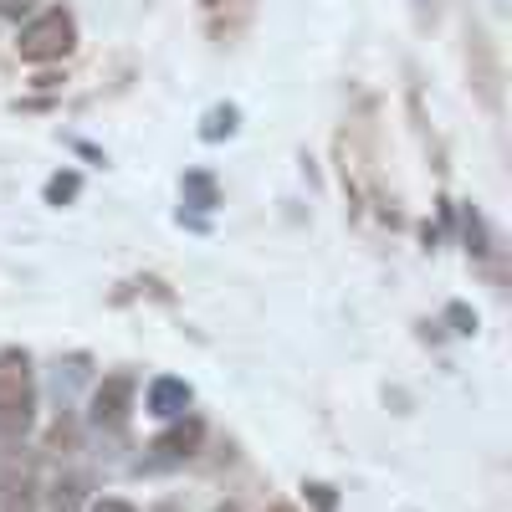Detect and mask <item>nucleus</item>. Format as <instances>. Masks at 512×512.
I'll return each mask as SVG.
<instances>
[{
	"label": "nucleus",
	"mask_w": 512,
	"mask_h": 512,
	"mask_svg": "<svg viewBox=\"0 0 512 512\" xmlns=\"http://www.w3.org/2000/svg\"><path fill=\"white\" fill-rule=\"evenodd\" d=\"M36 410V374L26 349H0V425L26 431Z\"/></svg>",
	"instance_id": "f257e3e1"
},
{
	"label": "nucleus",
	"mask_w": 512,
	"mask_h": 512,
	"mask_svg": "<svg viewBox=\"0 0 512 512\" xmlns=\"http://www.w3.org/2000/svg\"><path fill=\"white\" fill-rule=\"evenodd\" d=\"M77 47V21H72V11H62V6H52V11H41L36 21H26L21 26V41H16V52H21V62H62L67 52Z\"/></svg>",
	"instance_id": "f03ea898"
},
{
	"label": "nucleus",
	"mask_w": 512,
	"mask_h": 512,
	"mask_svg": "<svg viewBox=\"0 0 512 512\" xmlns=\"http://www.w3.org/2000/svg\"><path fill=\"white\" fill-rule=\"evenodd\" d=\"M134 374H108L98 390H93V420L108 425V431H118V425L128 420V410H134Z\"/></svg>",
	"instance_id": "7ed1b4c3"
},
{
	"label": "nucleus",
	"mask_w": 512,
	"mask_h": 512,
	"mask_svg": "<svg viewBox=\"0 0 512 512\" xmlns=\"http://www.w3.org/2000/svg\"><path fill=\"white\" fill-rule=\"evenodd\" d=\"M466 41H472L466 62H472V82H477V93H482V103H487V108H497V57H492V41H487V31H472Z\"/></svg>",
	"instance_id": "20e7f679"
},
{
	"label": "nucleus",
	"mask_w": 512,
	"mask_h": 512,
	"mask_svg": "<svg viewBox=\"0 0 512 512\" xmlns=\"http://www.w3.org/2000/svg\"><path fill=\"white\" fill-rule=\"evenodd\" d=\"M190 384L185 379H169V374H159L154 384H149V415H159V420H175V415H185L190 410Z\"/></svg>",
	"instance_id": "39448f33"
},
{
	"label": "nucleus",
	"mask_w": 512,
	"mask_h": 512,
	"mask_svg": "<svg viewBox=\"0 0 512 512\" xmlns=\"http://www.w3.org/2000/svg\"><path fill=\"white\" fill-rule=\"evenodd\" d=\"M200 441H205V425L200 420H180L175 431H164L154 441V461H185V456L200 451Z\"/></svg>",
	"instance_id": "423d86ee"
},
{
	"label": "nucleus",
	"mask_w": 512,
	"mask_h": 512,
	"mask_svg": "<svg viewBox=\"0 0 512 512\" xmlns=\"http://www.w3.org/2000/svg\"><path fill=\"white\" fill-rule=\"evenodd\" d=\"M0 512H36V487H31L26 472L0 482Z\"/></svg>",
	"instance_id": "0eeeda50"
},
{
	"label": "nucleus",
	"mask_w": 512,
	"mask_h": 512,
	"mask_svg": "<svg viewBox=\"0 0 512 512\" xmlns=\"http://www.w3.org/2000/svg\"><path fill=\"white\" fill-rule=\"evenodd\" d=\"M185 205H195V210H216L221 205V190H216V180L205 175V169H195V175H185Z\"/></svg>",
	"instance_id": "6e6552de"
},
{
	"label": "nucleus",
	"mask_w": 512,
	"mask_h": 512,
	"mask_svg": "<svg viewBox=\"0 0 512 512\" xmlns=\"http://www.w3.org/2000/svg\"><path fill=\"white\" fill-rule=\"evenodd\" d=\"M236 118H241V113H236L231 103L210 108V113H205V123H200V139H205V144H221V139H231V134H236Z\"/></svg>",
	"instance_id": "1a4fd4ad"
},
{
	"label": "nucleus",
	"mask_w": 512,
	"mask_h": 512,
	"mask_svg": "<svg viewBox=\"0 0 512 512\" xmlns=\"http://www.w3.org/2000/svg\"><path fill=\"white\" fill-rule=\"evenodd\" d=\"M82 497H88V482H82V477H62L52 487V512H77Z\"/></svg>",
	"instance_id": "9d476101"
},
{
	"label": "nucleus",
	"mask_w": 512,
	"mask_h": 512,
	"mask_svg": "<svg viewBox=\"0 0 512 512\" xmlns=\"http://www.w3.org/2000/svg\"><path fill=\"white\" fill-rule=\"evenodd\" d=\"M77 190H82V175L77 169H62V175L47 180V205H67V200H77Z\"/></svg>",
	"instance_id": "9b49d317"
},
{
	"label": "nucleus",
	"mask_w": 512,
	"mask_h": 512,
	"mask_svg": "<svg viewBox=\"0 0 512 512\" xmlns=\"http://www.w3.org/2000/svg\"><path fill=\"white\" fill-rule=\"evenodd\" d=\"M466 241H472V251L477 256H487L492 246H487V231H482V216H477V210H466Z\"/></svg>",
	"instance_id": "f8f14e48"
},
{
	"label": "nucleus",
	"mask_w": 512,
	"mask_h": 512,
	"mask_svg": "<svg viewBox=\"0 0 512 512\" xmlns=\"http://www.w3.org/2000/svg\"><path fill=\"white\" fill-rule=\"evenodd\" d=\"M308 497H313V507H318V512H333V487L313 482V487H308Z\"/></svg>",
	"instance_id": "ddd939ff"
},
{
	"label": "nucleus",
	"mask_w": 512,
	"mask_h": 512,
	"mask_svg": "<svg viewBox=\"0 0 512 512\" xmlns=\"http://www.w3.org/2000/svg\"><path fill=\"white\" fill-rule=\"evenodd\" d=\"M93 512H139V507L123 502V497H103V502H93Z\"/></svg>",
	"instance_id": "4468645a"
},
{
	"label": "nucleus",
	"mask_w": 512,
	"mask_h": 512,
	"mask_svg": "<svg viewBox=\"0 0 512 512\" xmlns=\"http://www.w3.org/2000/svg\"><path fill=\"white\" fill-rule=\"evenodd\" d=\"M451 323H461L456 333H472V328H477V313H466V308L456 303V308H451Z\"/></svg>",
	"instance_id": "2eb2a0df"
},
{
	"label": "nucleus",
	"mask_w": 512,
	"mask_h": 512,
	"mask_svg": "<svg viewBox=\"0 0 512 512\" xmlns=\"http://www.w3.org/2000/svg\"><path fill=\"white\" fill-rule=\"evenodd\" d=\"M154 512H180V507H169V502H164V507H154Z\"/></svg>",
	"instance_id": "dca6fc26"
},
{
	"label": "nucleus",
	"mask_w": 512,
	"mask_h": 512,
	"mask_svg": "<svg viewBox=\"0 0 512 512\" xmlns=\"http://www.w3.org/2000/svg\"><path fill=\"white\" fill-rule=\"evenodd\" d=\"M216 512H236V507H231V502H221V507H216Z\"/></svg>",
	"instance_id": "f3484780"
},
{
	"label": "nucleus",
	"mask_w": 512,
	"mask_h": 512,
	"mask_svg": "<svg viewBox=\"0 0 512 512\" xmlns=\"http://www.w3.org/2000/svg\"><path fill=\"white\" fill-rule=\"evenodd\" d=\"M272 512H292V507H272Z\"/></svg>",
	"instance_id": "a211bd4d"
}]
</instances>
